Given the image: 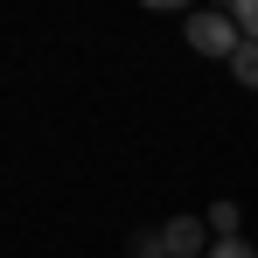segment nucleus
I'll return each mask as SVG.
<instances>
[{
  "mask_svg": "<svg viewBox=\"0 0 258 258\" xmlns=\"http://www.w3.org/2000/svg\"><path fill=\"white\" fill-rule=\"evenodd\" d=\"M237 42H244V35H237L230 14H188V49H196V56H223V63H230Z\"/></svg>",
  "mask_w": 258,
  "mask_h": 258,
  "instance_id": "obj_1",
  "label": "nucleus"
},
{
  "mask_svg": "<svg viewBox=\"0 0 258 258\" xmlns=\"http://www.w3.org/2000/svg\"><path fill=\"white\" fill-rule=\"evenodd\" d=\"M161 244H168V258H210V223L203 216H168L161 223Z\"/></svg>",
  "mask_w": 258,
  "mask_h": 258,
  "instance_id": "obj_2",
  "label": "nucleus"
},
{
  "mask_svg": "<svg viewBox=\"0 0 258 258\" xmlns=\"http://www.w3.org/2000/svg\"><path fill=\"white\" fill-rule=\"evenodd\" d=\"M203 223H210V237H244V216H237V203L223 196V203H210L203 210Z\"/></svg>",
  "mask_w": 258,
  "mask_h": 258,
  "instance_id": "obj_3",
  "label": "nucleus"
},
{
  "mask_svg": "<svg viewBox=\"0 0 258 258\" xmlns=\"http://www.w3.org/2000/svg\"><path fill=\"white\" fill-rule=\"evenodd\" d=\"M230 77L244 91H258V42H237V56H230Z\"/></svg>",
  "mask_w": 258,
  "mask_h": 258,
  "instance_id": "obj_4",
  "label": "nucleus"
},
{
  "mask_svg": "<svg viewBox=\"0 0 258 258\" xmlns=\"http://www.w3.org/2000/svg\"><path fill=\"white\" fill-rule=\"evenodd\" d=\"M223 14L237 21V35H244V42H258V0H230Z\"/></svg>",
  "mask_w": 258,
  "mask_h": 258,
  "instance_id": "obj_5",
  "label": "nucleus"
},
{
  "mask_svg": "<svg viewBox=\"0 0 258 258\" xmlns=\"http://www.w3.org/2000/svg\"><path fill=\"white\" fill-rule=\"evenodd\" d=\"M133 258H168V244H161V230H133Z\"/></svg>",
  "mask_w": 258,
  "mask_h": 258,
  "instance_id": "obj_6",
  "label": "nucleus"
},
{
  "mask_svg": "<svg viewBox=\"0 0 258 258\" xmlns=\"http://www.w3.org/2000/svg\"><path fill=\"white\" fill-rule=\"evenodd\" d=\"M210 258H258V251L244 244V237H216V244H210Z\"/></svg>",
  "mask_w": 258,
  "mask_h": 258,
  "instance_id": "obj_7",
  "label": "nucleus"
}]
</instances>
